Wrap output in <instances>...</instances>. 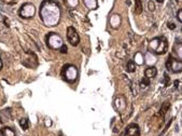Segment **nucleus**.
I'll return each mask as SVG.
<instances>
[{
    "label": "nucleus",
    "mask_w": 182,
    "mask_h": 136,
    "mask_svg": "<svg viewBox=\"0 0 182 136\" xmlns=\"http://www.w3.org/2000/svg\"><path fill=\"white\" fill-rule=\"evenodd\" d=\"M150 48L153 49L156 54H164L167 51V40L164 37L154 39L150 44Z\"/></svg>",
    "instance_id": "f257e3e1"
},
{
    "label": "nucleus",
    "mask_w": 182,
    "mask_h": 136,
    "mask_svg": "<svg viewBox=\"0 0 182 136\" xmlns=\"http://www.w3.org/2000/svg\"><path fill=\"white\" fill-rule=\"evenodd\" d=\"M167 69H170L173 72H181L182 71V61L175 60L173 58H169L166 63Z\"/></svg>",
    "instance_id": "f03ea898"
},
{
    "label": "nucleus",
    "mask_w": 182,
    "mask_h": 136,
    "mask_svg": "<svg viewBox=\"0 0 182 136\" xmlns=\"http://www.w3.org/2000/svg\"><path fill=\"white\" fill-rule=\"evenodd\" d=\"M67 38H68L69 42H70L72 45H74V47L78 45L79 42H80L79 35L74 27H68V29H67Z\"/></svg>",
    "instance_id": "7ed1b4c3"
},
{
    "label": "nucleus",
    "mask_w": 182,
    "mask_h": 136,
    "mask_svg": "<svg viewBox=\"0 0 182 136\" xmlns=\"http://www.w3.org/2000/svg\"><path fill=\"white\" fill-rule=\"evenodd\" d=\"M66 79L68 81H74L78 77V70L74 66H69L66 68V75H65Z\"/></svg>",
    "instance_id": "20e7f679"
},
{
    "label": "nucleus",
    "mask_w": 182,
    "mask_h": 136,
    "mask_svg": "<svg viewBox=\"0 0 182 136\" xmlns=\"http://www.w3.org/2000/svg\"><path fill=\"white\" fill-rule=\"evenodd\" d=\"M21 15L23 17H30L35 14V8L33 5H25L24 7H22L21 9Z\"/></svg>",
    "instance_id": "39448f33"
},
{
    "label": "nucleus",
    "mask_w": 182,
    "mask_h": 136,
    "mask_svg": "<svg viewBox=\"0 0 182 136\" xmlns=\"http://www.w3.org/2000/svg\"><path fill=\"white\" fill-rule=\"evenodd\" d=\"M126 134H127L128 136H140L139 127L135 123L130 124V125L127 127V129H126Z\"/></svg>",
    "instance_id": "423d86ee"
},
{
    "label": "nucleus",
    "mask_w": 182,
    "mask_h": 136,
    "mask_svg": "<svg viewBox=\"0 0 182 136\" xmlns=\"http://www.w3.org/2000/svg\"><path fill=\"white\" fill-rule=\"evenodd\" d=\"M156 74H157V70H156L155 67H149V68H147V69H146V71H144L146 77H147V78H149V79L154 78V77L156 76Z\"/></svg>",
    "instance_id": "0eeeda50"
},
{
    "label": "nucleus",
    "mask_w": 182,
    "mask_h": 136,
    "mask_svg": "<svg viewBox=\"0 0 182 136\" xmlns=\"http://www.w3.org/2000/svg\"><path fill=\"white\" fill-rule=\"evenodd\" d=\"M169 107H170V103L169 102H165V103L162 105L161 107V110H160V115L162 116V117H164L165 116V113L167 112V110L169 109Z\"/></svg>",
    "instance_id": "6e6552de"
},
{
    "label": "nucleus",
    "mask_w": 182,
    "mask_h": 136,
    "mask_svg": "<svg viewBox=\"0 0 182 136\" xmlns=\"http://www.w3.org/2000/svg\"><path fill=\"white\" fill-rule=\"evenodd\" d=\"M1 134H2V136H15L14 131L10 129V127H2L1 129Z\"/></svg>",
    "instance_id": "1a4fd4ad"
},
{
    "label": "nucleus",
    "mask_w": 182,
    "mask_h": 136,
    "mask_svg": "<svg viewBox=\"0 0 182 136\" xmlns=\"http://www.w3.org/2000/svg\"><path fill=\"white\" fill-rule=\"evenodd\" d=\"M141 12H142V3H141V0H136L135 13H136V14H141Z\"/></svg>",
    "instance_id": "9d476101"
},
{
    "label": "nucleus",
    "mask_w": 182,
    "mask_h": 136,
    "mask_svg": "<svg viewBox=\"0 0 182 136\" xmlns=\"http://www.w3.org/2000/svg\"><path fill=\"white\" fill-rule=\"evenodd\" d=\"M127 71H129V72H134L136 70V64L132 61H129V62L127 63Z\"/></svg>",
    "instance_id": "9b49d317"
},
{
    "label": "nucleus",
    "mask_w": 182,
    "mask_h": 136,
    "mask_svg": "<svg viewBox=\"0 0 182 136\" xmlns=\"http://www.w3.org/2000/svg\"><path fill=\"white\" fill-rule=\"evenodd\" d=\"M150 84V79L147 78V77H144L143 79H142V81L140 82V88L141 89H146L148 85Z\"/></svg>",
    "instance_id": "f8f14e48"
},
{
    "label": "nucleus",
    "mask_w": 182,
    "mask_h": 136,
    "mask_svg": "<svg viewBox=\"0 0 182 136\" xmlns=\"http://www.w3.org/2000/svg\"><path fill=\"white\" fill-rule=\"evenodd\" d=\"M19 125H21L23 130L28 129V121H27V119H21L19 120Z\"/></svg>",
    "instance_id": "ddd939ff"
},
{
    "label": "nucleus",
    "mask_w": 182,
    "mask_h": 136,
    "mask_svg": "<svg viewBox=\"0 0 182 136\" xmlns=\"http://www.w3.org/2000/svg\"><path fill=\"white\" fill-rule=\"evenodd\" d=\"M148 9H149V11H154L155 10V5H154L153 1H149L148 2Z\"/></svg>",
    "instance_id": "4468645a"
},
{
    "label": "nucleus",
    "mask_w": 182,
    "mask_h": 136,
    "mask_svg": "<svg viewBox=\"0 0 182 136\" xmlns=\"http://www.w3.org/2000/svg\"><path fill=\"white\" fill-rule=\"evenodd\" d=\"M1 1L5 5H14L17 2V0H1Z\"/></svg>",
    "instance_id": "2eb2a0df"
},
{
    "label": "nucleus",
    "mask_w": 182,
    "mask_h": 136,
    "mask_svg": "<svg viewBox=\"0 0 182 136\" xmlns=\"http://www.w3.org/2000/svg\"><path fill=\"white\" fill-rule=\"evenodd\" d=\"M67 51H68V48H67V47H66L65 44H63V45H62V48H60V52L64 53V54H65V53H67Z\"/></svg>",
    "instance_id": "dca6fc26"
},
{
    "label": "nucleus",
    "mask_w": 182,
    "mask_h": 136,
    "mask_svg": "<svg viewBox=\"0 0 182 136\" xmlns=\"http://www.w3.org/2000/svg\"><path fill=\"white\" fill-rule=\"evenodd\" d=\"M178 19H179V21L182 22V10H180L179 13H178Z\"/></svg>",
    "instance_id": "f3484780"
},
{
    "label": "nucleus",
    "mask_w": 182,
    "mask_h": 136,
    "mask_svg": "<svg viewBox=\"0 0 182 136\" xmlns=\"http://www.w3.org/2000/svg\"><path fill=\"white\" fill-rule=\"evenodd\" d=\"M168 27H169L170 29H175V28H176V26H175V24H173V23H170V24H168Z\"/></svg>",
    "instance_id": "a211bd4d"
},
{
    "label": "nucleus",
    "mask_w": 182,
    "mask_h": 136,
    "mask_svg": "<svg viewBox=\"0 0 182 136\" xmlns=\"http://www.w3.org/2000/svg\"><path fill=\"white\" fill-rule=\"evenodd\" d=\"M168 82H169V78H168L167 75H165V84L166 85H168Z\"/></svg>",
    "instance_id": "6ab92c4d"
},
{
    "label": "nucleus",
    "mask_w": 182,
    "mask_h": 136,
    "mask_svg": "<svg viewBox=\"0 0 182 136\" xmlns=\"http://www.w3.org/2000/svg\"><path fill=\"white\" fill-rule=\"evenodd\" d=\"M179 84H180V82H179V81H175V85H176V88H178V86H179Z\"/></svg>",
    "instance_id": "aec40b11"
},
{
    "label": "nucleus",
    "mask_w": 182,
    "mask_h": 136,
    "mask_svg": "<svg viewBox=\"0 0 182 136\" xmlns=\"http://www.w3.org/2000/svg\"><path fill=\"white\" fill-rule=\"evenodd\" d=\"M1 67H2V63H1V60H0V69H1Z\"/></svg>",
    "instance_id": "412c9836"
},
{
    "label": "nucleus",
    "mask_w": 182,
    "mask_h": 136,
    "mask_svg": "<svg viewBox=\"0 0 182 136\" xmlns=\"http://www.w3.org/2000/svg\"><path fill=\"white\" fill-rule=\"evenodd\" d=\"M163 1H164V0H157V2H160V3H162Z\"/></svg>",
    "instance_id": "4be33fe9"
},
{
    "label": "nucleus",
    "mask_w": 182,
    "mask_h": 136,
    "mask_svg": "<svg viewBox=\"0 0 182 136\" xmlns=\"http://www.w3.org/2000/svg\"><path fill=\"white\" fill-rule=\"evenodd\" d=\"M177 1H178V2H179V3H180V2H182V0H177Z\"/></svg>",
    "instance_id": "5701e85b"
},
{
    "label": "nucleus",
    "mask_w": 182,
    "mask_h": 136,
    "mask_svg": "<svg viewBox=\"0 0 182 136\" xmlns=\"http://www.w3.org/2000/svg\"><path fill=\"white\" fill-rule=\"evenodd\" d=\"M1 122H2V120H1V118H0V123H1Z\"/></svg>",
    "instance_id": "b1692460"
}]
</instances>
